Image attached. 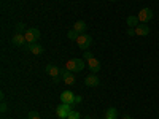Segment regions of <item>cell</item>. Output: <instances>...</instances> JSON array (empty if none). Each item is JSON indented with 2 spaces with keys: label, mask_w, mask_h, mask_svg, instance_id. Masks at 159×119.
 Segmentation results:
<instances>
[{
  "label": "cell",
  "mask_w": 159,
  "mask_h": 119,
  "mask_svg": "<svg viewBox=\"0 0 159 119\" xmlns=\"http://www.w3.org/2000/svg\"><path fill=\"white\" fill-rule=\"evenodd\" d=\"M116 116H118L116 108H108L107 111H105V117L107 119H116Z\"/></svg>",
  "instance_id": "cell-15"
},
{
  "label": "cell",
  "mask_w": 159,
  "mask_h": 119,
  "mask_svg": "<svg viewBox=\"0 0 159 119\" xmlns=\"http://www.w3.org/2000/svg\"><path fill=\"white\" fill-rule=\"evenodd\" d=\"M67 119H81V116H80V113L78 111H72L70 114H69V117Z\"/></svg>",
  "instance_id": "cell-18"
},
{
  "label": "cell",
  "mask_w": 159,
  "mask_h": 119,
  "mask_svg": "<svg viewBox=\"0 0 159 119\" xmlns=\"http://www.w3.org/2000/svg\"><path fill=\"white\" fill-rule=\"evenodd\" d=\"M72 111H73V105H69V103H61L56 108V114L59 119H67Z\"/></svg>",
  "instance_id": "cell-2"
},
{
  "label": "cell",
  "mask_w": 159,
  "mask_h": 119,
  "mask_svg": "<svg viewBox=\"0 0 159 119\" xmlns=\"http://www.w3.org/2000/svg\"><path fill=\"white\" fill-rule=\"evenodd\" d=\"M92 57H94V56H92L91 51H84V52H83V59H84V60H89V59H92Z\"/></svg>",
  "instance_id": "cell-20"
},
{
  "label": "cell",
  "mask_w": 159,
  "mask_h": 119,
  "mask_svg": "<svg viewBox=\"0 0 159 119\" xmlns=\"http://www.w3.org/2000/svg\"><path fill=\"white\" fill-rule=\"evenodd\" d=\"M108 2H116V0H108Z\"/></svg>",
  "instance_id": "cell-28"
},
{
  "label": "cell",
  "mask_w": 159,
  "mask_h": 119,
  "mask_svg": "<svg viewBox=\"0 0 159 119\" xmlns=\"http://www.w3.org/2000/svg\"><path fill=\"white\" fill-rule=\"evenodd\" d=\"M67 38H69V40H76V38H78V33L72 29V30H69V32H67Z\"/></svg>",
  "instance_id": "cell-17"
},
{
  "label": "cell",
  "mask_w": 159,
  "mask_h": 119,
  "mask_svg": "<svg viewBox=\"0 0 159 119\" xmlns=\"http://www.w3.org/2000/svg\"><path fill=\"white\" fill-rule=\"evenodd\" d=\"M11 43L15 45V46H24V45H27V42H25V35L21 33V32H15V35H13V38H11Z\"/></svg>",
  "instance_id": "cell-7"
},
{
  "label": "cell",
  "mask_w": 159,
  "mask_h": 119,
  "mask_svg": "<svg viewBox=\"0 0 159 119\" xmlns=\"http://www.w3.org/2000/svg\"><path fill=\"white\" fill-rule=\"evenodd\" d=\"M84 119H91V116H84Z\"/></svg>",
  "instance_id": "cell-27"
},
{
  "label": "cell",
  "mask_w": 159,
  "mask_h": 119,
  "mask_svg": "<svg viewBox=\"0 0 159 119\" xmlns=\"http://www.w3.org/2000/svg\"><path fill=\"white\" fill-rule=\"evenodd\" d=\"M24 49H25V51H29V52H32V54H35V56H38V54H42V52H43V46H42V45H38V43L25 45Z\"/></svg>",
  "instance_id": "cell-9"
},
{
  "label": "cell",
  "mask_w": 159,
  "mask_h": 119,
  "mask_svg": "<svg viewBox=\"0 0 159 119\" xmlns=\"http://www.w3.org/2000/svg\"><path fill=\"white\" fill-rule=\"evenodd\" d=\"M123 119H134L132 116H123Z\"/></svg>",
  "instance_id": "cell-26"
},
{
  "label": "cell",
  "mask_w": 159,
  "mask_h": 119,
  "mask_svg": "<svg viewBox=\"0 0 159 119\" xmlns=\"http://www.w3.org/2000/svg\"><path fill=\"white\" fill-rule=\"evenodd\" d=\"M52 81H54V83H59V81H61V78H59V76H56V78H52Z\"/></svg>",
  "instance_id": "cell-25"
},
{
  "label": "cell",
  "mask_w": 159,
  "mask_h": 119,
  "mask_svg": "<svg viewBox=\"0 0 159 119\" xmlns=\"http://www.w3.org/2000/svg\"><path fill=\"white\" fill-rule=\"evenodd\" d=\"M84 84H86L88 87H97V86L100 84V79H99V76H97L96 73H91V75H88V76L84 78Z\"/></svg>",
  "instance_id": "cell-6"
},
{
  "label": "cell",
  "mask_w": 159,
  "mask_h": 119,
  "mask_svg": "<svg viewBox=\"0 0 159 119\" xmlns=\"http://www.w3.org/2000/svg\"><path fill=\"white\" fill-rule=\"evenodd\" d=\"M7 111V103L5 100H2V105H0V113H5Z\"/></svg>",
  "instance_id": "cell-22"
},
{
  "label": "cell",
  "mask_w": 159,
  "mask_h": 119,
  "mask_svg": "<svg viewBox=\"0 0 159 119\" xmlns=\"http://www.w3.org/2000/svg\"><path fill=\"white\" fill-rule=\"evenodd\" d=\"M81 102H83V97H81V95H75V105L81 103Z\"/></svg>",
  "instance_id": "cell-23"
},
{
  "label": "cell",
  "mask_w": 159,
  "mask_h": 119,
  "mask_svg": "<svg viewBox=\"0 0 159 119\" xmlns=\"http://www.w3.org/2000/svg\"><path fill=\"white\" fill-rule=\"evenodd\" d=\"M75 81H76V78H75V75H73V73H69L67 76L64 78V83L67 84V86H72V84H75Z\"/></svg>",
  "instance_id": "cell-16"
},
{
  "label": "cell",
  "mask_w": 159,
  "mask_h": 119,
  "mask_svg": "<svg viewBox=\"0 0 159 119\" xmlns=\"http://www.w3.org/2000/svg\"><path fill=\"white\" fill-rule=\"evenodd\" d=\"M29 119H42V117H40V114L37 111H30L29 113Z\"/></svg>",
  "instance_id": "cell-21"
},
{
  "label": "cell",
  "mask_w": 159,
  "mask_h": 119,
  "mask_svg": "<svg viewBox=\"0 0 159 119\" xmlns=\"http://www.w3.org/2000/svg\"><path fill=\"white\" fill-rule=\"evenodd\" d=\"M127 35L134 37V35H135V29H130V27H129V29H127Z\"/></svg>",
  "instance_id": "cell-24"
},
{
  "label": "cell",
  "mask_w": 159,
  "mask_h": 119,
  "mask_svg": "<svg viewBox=\"0 0 159 119\" xmlns=\"http://www.w3.org/2000/svg\"><path fill=\"white\" fill-rule=\"evenodd\" d=\"M24 30H25V25H24V22H18V24H16V32H21V33H22Z\"/></svg>",
  "instance_id": "cell-19"
},
{
  "label": "cell",
  "mask_w": 159,
  "mask_h": 119,
  "mask_svg": "<svg viewBox=\"0 0 159 119\" xmlns=\"http://www.w3.org/2000/svg\"><path fill=\"white\" fill-rule=\"evenodd\" d=\"M75 42H76V45H78L80 49L88 51V48H89L91 43H92V38H91V35H88V33H81V35H78V38L75 40Z\"/></svg>",
  "instance_id": "cell-3"
},
{
  "label": "cell",
  "mask_w": 159,
  "mask_h": 119,
  "mask_svg": "<svg viewBox=\"0 0 159 119\" xmlns=\"http://www.w3.org/2000/svg\"><path fill=\"white\" fill-rule=\"evenodd\" d=\"M105 119H107V117H105Z\"/></svg>",
  "instance_id": "cell-29"
},
{
  "label": "cell",
  "mask_w": 159,
  "mask_h": 119,
  "mask_svg": "<svg viewBox=\"0 0 159 119\" xmlns=\"http://www.w3.org/2000/svg\"><path fill=\"white\" fill-rule=\"evenodd\" d=\"M86 64H88V67H89V70H91L92 73H99V70H100V62H99V59L92 57V59L86 60Z\"/></svg>",
  "instance_id": "cell-11"
},
{
  "label": "cell",
  "mask_w": 159,
  "mask_h": 119,
  "mask_svg": "<svg viewBox=\"0 0 159 119\" xmlns=\"http://www.w3.org/2000/svg\"><path fill=\"white\" fill-rule=\"evenodd\" d=\"M61 102L62 103H69V105H75V95L72 90H64L61 94Z\"/></svg>",
  "instance_id": "cell-8"
},
{
  "label": "cell",
  "mask_w": 159,
  "mask_h": 119,
  "mask_svg": "<svg viewBox=\"0 0 159 119\" xmlns=\"http://www.w3.org/2000/svg\"><path fill=\"white\" fill-rule=\"evenodd\" d=\"M24 35H25V42H27V45H32L40 38V30L35 29V27H30V29L25 30Z\"/></svg>",
  "instance_id": "cell-5"
},
{
  "label": "cell",
  "mask_w": 159,
  "mask_h": 119,
  "mask_svg": "<svg viewBox=\"0 0 159 119\" xmlns=\"http://www.w3.org/2000/svg\"><path fill=\"white\" fill-rule=\"evenodd\" d=\"M46 73L51 76V78H56V76H61V70L57 65H52V64H48L46 65Z\"/></svg>",
  "instance_id": "cell-12"
},
{
  "label": "cell",
  "mask_w": 159,
  "mask_h": 119,
  "mask_svg": "<svg viewBox=\"0 0 159 119\" xmlns=\"http://www.w3.org/2000/svg\"><path fill=\"white\" fill-rule=\"evenodd\" d=\"M135 35H139V37H147V35H150V25L140 22L137 27H135Z\"/></svg>",
  "instance_id": "cell-10"
},
{
  "label": "cell",
  "mask_w": 159,
  "mask_h": 119,
  "mask_svg": "<svg viewBox=\"0 0 159 119\" xmlns=\"http://www.w3.org/2000/svg\"><path fill=\"white\" fill-rule=\"evenodd\" d=\"M84 60H81V59H70V60H67L65 62V68L67 70H70L72 73H76V72H81L83 68H84Z\"/></svg>",
  "instance_id": "cell-1"
},
{
  "label": "cell",
  "mask_w": 159,
  "mask_h": 119,
  "mask_svg": "<svg viewBox=\"0 0 159 119\" xmlns=\"http://www.w3.org/2000/svg\"><path fill=\"white\" fill-rule=\"evenodd\" d=\"M126 24L129 25L130 29H135L137 25L140 24V21H139V18H137V16H127V19H126Z\"/></svg>",
  "instance_id": "cell-14"
},
{
  "label": "cell",
  "mask_w": 159,
  "mask_h": 119,
  "mask_svg": "<svg viewBox=\"0 0 159 119\" xmlns=\"http://www.w3.org/2000/svg\"><path fill=\"white\" fill-rule=\"evenodd\" d=\"M137 18H139V21H140L142 24L150 22V21L153 19V10H151V8H142V10L139 11Z\"/></svg>",
  "instance_id": "cell-4"
},
{
  "label": "cell",
  "mask_w": 159,
  "mask_h": 119,
  "mask_svg": "<svg viewBox=\"0 0 159 119\" xmlns=\"http://www.w3.org/2000/svg\"><path fill=\"white\" fill-rule=\"evenodd\" d=\"M86 29H88V25L84 21H76L73 24V30L78 33V35H81V33H86Z\"/></svg>",
  "instance_id": "cell-13"
}]
</instances>
